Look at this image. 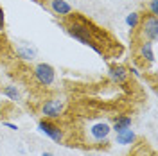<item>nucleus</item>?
Segmentation results:
<instances>
[{
	"mask_svg": "<svg viewBox=\"0 0 158 156\" xmlns=\"http://www.w3.org/2000/svg\"><path fill=\"white\" fill-rule=\"evenodd\" d=\"M32 2H36V4H41V6H43V2H41V0H32Z\"/></svg>",
	"mask_w": 158,
	"mask_h": 156,
	"instance_id": "obj_20",
	"label": "nucleus"
},
{
	"mask_svg": "<svg viewBox=\"0 0 158 156\" xmlns=\"http://www.w3.org/2000/svg\"><path fill=\"white\" fill-rule=\"evenodd\" d=\"M49 9L56 14V16H70L74 13V7L72 4L67 2V0H49Z\"/></svg>",
	"mask_w": 158,
	"mask_h": 156,
	"instance_id": "obj_10",
	"label": "nucleus"
},
{
	"mask_svg": "<svg viewBox=\"0 0 158 156\" xmlns=\"http://www.w3.org/2000/svg\"><path fill=\"white\" fill-rule=\"evenodd\" d=\"M148 9H149V14H153V16H158V0H149Z\"/></svg>",
	"mask_w": 158,
	"mask_h": 156,
	"instance_id": "obj_15",
	"label": "nucleus"
},
{
	"mask_svg": "<svg viewBox=\"0 0 158 156\" xmlns=\"http://www.w3.org/2000/svg\"><path fill=\"white\" fill-rule=\"evenodd\" d=\"M65 31L69 32L70 38H74L76 41H79L81 45L90 47V49L94 50V52H97V54H102V49L99 47L97 43H95V39H94V27L90 25V22L86 18L79 16L77 20L67 23Z\"/></svg>",
	"mask_w": 158,
	"mask_h": 156,
	"instance_id": "obj_1",
	"label": "nucleus"
},
{
	"mask_svg": "<svg viewBox=\"0 0 158 156\" xmlns=\"http://www.w3.org/2000/svg\"><path fill=\"white\" fill-rule=\"evenodd\" d=\"M15 54H16V58L22 59V61H34V59L38 58V49L34 47V45H31L29 41H18L16 45H15Z\"/></svg>",
	"mask_w": 158,
	"mask_h": 156,
	"instance_id": "obj_7",
	"label": "nucleus"
},
{
	"mask_svg": "<svg viewBox=\"0 0 158 156\" xmlns=\"http://www.w3.org/2000/svg\"><path fill=\"white\" fill-rule=\"evenodd\" d=\"M108 77L113 84H126L129 79V72L124 65H110L108 67Z\"/></svg>",
	"mask_w": 158,
	"mask_h": 156,
	"instance_id": "obj_8",
	"label": "nucleus"
},
{
	"mask_svg": "<svg viewBox=\"0 0 158 156\" xmlns=\"http://www.w3.org/2000/svg\"><path fill=\"white\" fill-rule=\"evenodd\" d=\"M38 133L41 135H45V137L52 140V142H56V144H61L63 142V129L58 126V124H54V120H49V118H41L38 122Z\"/></svg>",
	"mask_w": 158,
	"mask_h": 156,
	"instance_id": "obj_5",
	"label": "nucleus"
},
{
	"mask_svg": "<svg viewBox=\"0 0 158 156\" xmlns=\"http://www.w3.org/2000/svg\"><path fill=\"white\" fill-rule=\"evenodd\" d=\"M0 117H2V109H0Z\"/></svg>",
	"mask_w": 158,
	"mask_h": 156,
	"instance_id": "obj_21",
	"label": "nucleus"
},
{
	"mask_svg": "<svg viewBox=\"0 0 158 156\" xmlns=\"http://www.w3.org/2000/svg\"><path fill=\"white\" fill-rule=\"evenodd\" d=\"M138 58L142 59L144 63H149V65H155L156 63V54H155V41H144L140 43L138 47Z\"/></svg>",
	"mask_w": 158,
	"mask_h": 156,
	"instance_id": "obj_9",
	"label": "nucleus"
},
{
	"mask_svg": "<svg viewBox=\"0 0 158 156\" xmlns=\"http://www.w3.org/2000/svg\"><path fill=\"white\" fill-rule=\"evenodd\" d=\"M6 29V14H4V9H2V6H0V31Z\"/></svg>",
	"mask_w": 158,
	"mask_h": 156,
	"instance_id": "obj_17",
	"label": "nucleus"
},
{
	"mask_svg": "<svg viewBox=\"0 0 158 156\" xmlns=\"http://www.w3.org/2000/svg\"><path fill=\"white\" fill-rule=\"evenodd\" d=\"M4 126L9 127L11 131H18V126H16V124H13V122H4Z\"/></svg>",
	"mask_w": 158,
	"mask_h": 156,
	"instance_id": "obj_18",
	"label": "nucleus"
},
{
	"mask_svg": "<svg viewBox=\"0 0 158 156\" xmlns=\"http://www.w3.org/2000/svg\"><path fill=\"white\" fill-rule=\"evenodd\" d=\"M142 36L148 41H155L156 43L158 38V16L148 14L146 18L142 20Z\"/></svg>",
	"mask_w": 158,
	"mask_h": 156,
	"instance_id": "obj_6",
	"label": "nucleus"
},
{
	"mask_svg": "<svg viewBox=\"0 0 158 156\" xmlns=\"http://www.w3.org/2000/svg\"><path fill=\"white\" fill-rule=\"evenodd\" d=\"M41 156H56L54 153H50V151H45V153H41Z\"/></svg>",
	"mask_w": 158,
	"mask_h": 156,
	"instance_id": "obj_19",
	"label": "nucleus"
},
{
	"mask_svg": "<svg viewBox=\"0 0 158 156\" xmlns=\"http://www.w3.org/2000/svg\"><path fill=\"white\" fill-rule=\"evenodd\" d=\"M133 124V120L129 115H118L115 120H113V124H111V131H115V133H120V131H124V129H129Z\"/></svg>",
	"mask_w": 158,
	"mask_h": 156,
	"instance_id": "obj_12",
	"label": "nucleus"
},
{
	"mask_svg": "<svg viewBox=\"0 0 158 156\" xmlns=\"http://www.w3.org/2000/svg\"><path fill=\"white\" fill-rule=\"evenodd\" d=\"M124 23L128 25L129 29H137L138 25H140V13H137V11H131L129 14H126Z\"/></svg>",
	"mask_w": 158,
	"mask_h": 156,
	"instance_id": "obj_14",
	"label": "nucleus"
},
{
	"mask_svg": "<svg viewBox=\"0 0 158 156\" xmlns=\"http://www.w3.org/2000/svg\"><path fill=\"white\" fill-rule=\"evenodd\" d=\"M135 140H137V135L131 127L120 131V133H115V144H118V146H131Z\"/></svg>",
	"mask_w": 158,
	"mask_h": 156,
	"instance_id": "obj_11",
	"label": "nucleus"
},
{
	"mask_svg": "<svg viewBox=\"0 0 158 156\" xmlns=\"http://www.w3.org/2000/svg\"><path fill=\"white\" fill-rule=\"evenodd\" d=\"M32 76L36 79V83L41 86H52L56 81V68L49 63H36L32 68Z\"/></svg>",
	"mask_w": 158,
	"mask_h": 156,
	"instance_id": "obj_3",
	"label": "nucleus"
},
{
	"mask_svg": "<svg viewBox=\"0 0 158 156\" xmlns=\"http://www.w3.org/2000/svg\"><path fill=\"white\" fill-rule=\"evenodd\" d=\"M65 109H67V101L65 97H50L47 99L43 104H41V115L43 118H49V120H58V118L63 117V113H65Z\"/></svg>",
	"mask_w": 158,
	"mask_h": 156,
	"instance_id": "obj_2",
	"label": "nucleus"
},
{
	"mask_svg": "<svg viewBox=\"0 0 158 156\" xmlns=\"http://www.w3.org/2000/svg\"><path fill=\"white\" fill-rule=\"evenodd\" d=\"M128 72L131 74V76H133V77H137V79H140V77H142V72H140V70H138L137 67H129V68H128Z\"/></svg>",
	"mask_w": 158,
	"mask_h": 156,
	"instance_id": "obj_16",
	"label": "nucleus"
},
{
	"mask_svg": "<svg viewBox=\"0 0 158 156\" xmlns=\"http://www.w3.org/2000/svg\"><path fill=\"white\" fill-rule=\"evenodd\" d=\"M2 93H4V97H7L13 102H20L22 101V93H20V90L16 84H6L4 90H2Z\"/></svg>",
	"mask_w": 158,
	"mask_h": 156,
	"instance_id": "obj_13",
	"label": "nucleus"
},
{
	"mask_svg": "<svg viewBox=\"0 0 158 156\" xmlns=\"http://www.w3.org/2000/svg\"><path fill=\"white\" fill-rule=\"evenodd\" d=\"M86 135L92 142L101 144V142H106L111 135V124H108L106 120H97L94 124H90L86 129Z\"/></svg>",
	"mask_w": 158,
	"mask_h": 156,
	"instance_id": "obj_4",
	"label": "nucleus"
}]
</instances>
